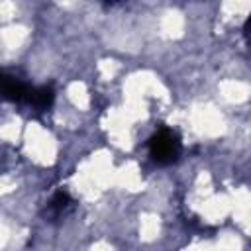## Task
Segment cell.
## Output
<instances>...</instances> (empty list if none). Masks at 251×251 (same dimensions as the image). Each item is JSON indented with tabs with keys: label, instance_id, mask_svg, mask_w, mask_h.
Here are the masks:
<instances>
[{
	"label": "cell",
	"instance_id": "obj_1",
	"mask_svg": "<svg viewBox=\"0 0 251 251\" xmlns=\"http://www.w3.org/2000/svg\"><path fill=\"white\" fill-rule=\"evenodd\" d=\"M149 155L159 165H171L180 155V139L173 129L161 127L149 137Z\"/></svg>",
	"mask_w": 251,
	"mask_h": 251
},
{
	"label": "cell",
	"instance_id": "obj_2",
	"mask_svg": "<svg viewBox=\"0 0 251 251\" xmlns=\"http://www.w3.org/2000/svg\"><path fill=\"white\" fill-rule=\"evenodd\" d=\"M2 92H4V98L10 100V102H27L31 88L25 86L24 82H20L18 78L4 75V78H2Z\"/></svg>",
	"mask_w": 251,
	"mask_h": 251
},
{
	"label": "cell",
	"instance_id": "obj_3",
	"mask_svg": "<svg viewBox=\"0 0 251 251\" xmlns=\"http://www.w3.org/2000/svg\"><path fill=\"white\" fill-rule=\"evenodd\" d=\"M53 100H55L53 86H39V88H31L29 98H27V104H31L35 110L43 112V110H49L51 108Z\"/></svg>",
	"mask_w": 251,
	"mask_h": 251
},
{
	"label": "cell",
	"instance_id": "obj_4",
	"mask_svg": "<svg viewBox=\"0 0 251 251\" xmlns=\"http://www.w3.org/2000/svg\"><path fill=\"white\" fill-rule=\"evenodd\" d=\"M71 204H73V202H71V196H69L65 190H59V192L51 198V202H49V210H51L53 216H61Z\"/></svg>",
	"mask_w": 251,
	"mask_h": 251
},
{
	"label": "cell",
	"instance_id": "obj_5",
	"mask_svg": "<svg viewBox=\"0 0 251 251\" xmlns=\"http://www.w3.org/2000/svg\"><path fill=\"white\" fill-rule=\"evenodd\" d=\"M245 33L251 35V14H249V18H247V22H245Z\"/></svg>",
	"mask_w": 251,
	"mask_h": 251
},
{
	"label": "cell",
	"instance_id": "obj_6",
	"mask_svg": "<svg viewBox=\"0 0 251 251\" xmlns=\"http://www.w3.org/2000/svg\"><path fill=\"white\" fill-rule=\"evenodd\" d=\"M106 4H114V2H120V0H104Z\"/></svg>",
	"mask_w": 251,
	"mask_h": 251
}]
</instances>
